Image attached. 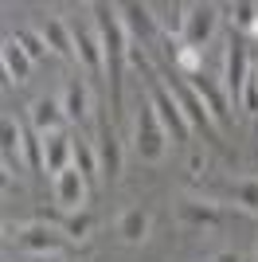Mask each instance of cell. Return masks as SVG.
Masks as SVG:
<instances>
[{"mask_svg":"<svg viewBox=\"0 0 258 262\" xmlns=\"http://www.w3.org/2000/svg\"><path fill=\"white\" fill-rule=\"evenodd\" d=\"M94 28L98 39H102V51H106V71H110V90H114V110L121 106V75L129 67V35L121 28L118 4H94Z\"/></svg>","mask_w":258,"mask_h":262,"instance_id":"obj_1","label":"cell"},{"mask_svg":"<svg viewBox=\"0 0 258 262\" xmlns=\"http://www.w3.org/2000/svg\"><path fill=\"white\" fill-rule=\"evenodd\" d=\"M133 149L145 164H161L164 153H168V129L161 125L153 102H141L137 118H133Z\"/></svg>","mask_w":258,"mask_h":262,"instance_id":"obj_2","label":"cell"},{"mask_svg":"<svg viewBox=\"0 0 258 262\" xmlns=\"http://www.w3.org/2000/svg\"><path fill=\"white\" fill-rule=\"evenodd\" d=\"M149 102H153V110H157V118H161V125L168 129L172 141H176V145L188 141L192 125H188V118H184V110H180V102H176V94L168 90L164 75H157V71L149 75Z\"/></svg>","mask_w":258,"mask_h":262,"instance_id":"obj_3","label":"cell"},{"mask_svg":"<svg viewBox=\"0 0 258 262\" xmlns=\"http://www.w3.org/2000/svg\"><path fill=\"white\" fill-rule=\"evenodd\" d=\"M247 78H250L247 43H243V35H231V43H227V63H223V94H227L231 106H243Z\"/></svg>","mask_w":258,"mask_h":262,"instance_id":"obj_4","label":"cell"},{"mask_svg":"<svg viewBox=\"0 0 258 262\" xmlns=\"http://www.w3.org/2000/svg\"><path fill=\"white\" fill-rule=\"evenodd\" d=\"M219 28V8L215 4H188L184 12V28H180V47H192V51H204L207 39Z\"/></svg>","mask_w":258,"mask_h":262,"instance_id":"obj_5","label":"cell"},{"mask_svg":"<svg viewBox=\"0 0 258 262\" xmlns=\"http://www.w3.org/2000/svg\"><path fill=\"white\" fill-rule=\"evenodd\" d=\"M16 247H24L28 254H39V258H47V254H59L67 247V231H59L55 223H43V219H35V223H24V227H16Z\"/></svg>","mask_w":258,"mask_h":262,"instance_id":"obj_6","label":"cell"},{"mask_svg":"<svg viewBox=\"0 0 258 262\" xmlns=\"http://www.w3.org/2000/svg\"><path fill=\"white\" fill-rule=\"evenodd\" d=\"M168 90L176 94V102H180V110H184V118H188V125L192 129H204L207 137H219V125H215V118L207 114V106L200 102V94H196L188 82H184V75H176V78H168Z\"/></svg>","mask_w":258,"mask_h":262,"instance_id":"obj_7","label":"cell"},{"mask_svg":"<svg viewBox=\"0 0 258 262\" xmlns=\"http://www.w3.org/2000/svg\"><path fill=\"white\" fill-rule=\"evenodd\" d=\"M86 192H90V184H86V176L78 172L75 164H71L67 172L55 176V204H59L67 215H75V211H86Z\"/></svg>","mask_w":258,"mask_h":262,"instance_id":"obj_8","label":"cell"},{"mask_svg":"<svg viewBox=\"0 0 258 262\" xmlns=\"http://www.w3.org/2000/svg\"><path fill=\"white\" fill-rule=\"evenodd\" d=\"M184 82H188V86H192L196 94H200V102L207 106V114L215 118V125H223V121H227V114H231V110H227L231 102H227V94H223V82H215V78H211V75H204V71L188 75Z\"/></svg>","mask_w":258,"mask_h":262,"instance_id":"obj_9","label":"cell"},{"mask_svg":"<svg viewBox=\"0 0 258 262\" xmlns=\"http://www.w3.org/2000/svg\"><path fill=\"white\" fill-rule=\"evenodd\" d=\"M98 164H102V180H118L121 172V141L114 121L102 118L98 121Z\"/></svg>","mask_w":258,"mask_h":262,"instance_id":"obj_10","label":"cell"},{"mask_svg":"<svg viewBox=\"0 0 258 262\" xmlns=\"http://www.w3.org/2000/svg\"><path fill=\"white\" fill-rule=\"evenodd\" d=\"M121 28H125L129 43H149L153 32H157V16H153L149 4H118Z\"/></svg>","mask_w":258,"mask_h":262,"instance_id":"obj_11","label":"cell"},{"mask_svg":"<svg viewBox=\"0 0 258 262\" xmlns=\"http://www.w3.org/2000/svg\"><path fill=\"white\" fill-rule=\"evenodd\" d=\"M28 121L39 137H51V133H67V114H63V102L55 98H35L32 110H28Z\"/></svg>","mask_w":258,"mask_h":262,"instance_id":"obj_12","label":"cell"},{"mask_svg":"<svg viewBox=\"0 0 258 262\" xmlns=\"http://www.w3.org/2000/svg\"><path fill=\"white\" fill-rule=\"evenodd\" d=\"M0 157H4V172L8 176L24 168V129L12 114H4V121H0Z\"/></svg>","mask_w":258,"mask_h":262,"instance_id":"obj_13","label":"cell"},{"mask_svg":"<svg viewBox=\"0 0 258 262\" xmlns=\"http://www.w3.org/2000/svg\"><path fill=\"white\" fill-rule=\"evenodd\" d=\"M75 164V133H51L43 137V168L51 176L67 172Z\"/></svg>","mask_w":258,"mask_h":262,"instance_id":"obj_14","label":"cell"},{"mask_svg":"<svg viewBox=\"0 0 258 262\" xmlns=\"http://www.w3.org/2000/svg\"><path fill=\"white\" fill-rule=\"evenodd\" d=\"M71 32H75V55H78V63H82L86 71L102 75V71H106V51H102L98 28H78V24H71Z\"/></svg>","mask_w":258,"mask_h":262,"instance_id":"obj_15","label":"cell"},{"mask_svg":"<svg viewBox=\"0 0 258 262\" xmlns=\"http://www.w3.org/2000/svg\"><path fill=\"white\" fill-rule=\"evenodd\" d=\"M0 59H4V75H8L12 86H24V82L32 78V55L24 51L20 43H16V35H8V39H4V47H0Z\"/></svg>","mask_w":258,"mask_h":262,"instance_id":"obj_16","label":"cell"},{"mask_svg":"<svg viewBox=\"0 0 258 262\" xmlns=\"http://www.w3.org/2000/svg\"><path fill=\"white\" fill-rule=\"evenodd\" d=\"M63 114H67V121H75V125L86 121V114H90V86H86V78H67Z\"/></svg>","mask_w":258,"mask_h":262,"instance_id":"obj_17","label":"cell"},{"mask_svg":"<svg viewBox=\"0 0 258 262\" xmlns=\"http://www.w3.org/2000/svg\"><path fill=\"white\" fill-rule=\"evenodd\" d=\"M149 227H153V215L145 208H129V211H121V219H118V235L129 247H141V243L149 239Z\"/></svg>","mask_w":258,"mask_h":262,"instance_id":"obj_18","label":"cell"},{"mask_svg":"<svg viewBox=\"0 0 258 262\" xmlns=\"http://www.w3.org/2000/svg\"><path fill=\"white\" fill-rule=\"evenodd\" d=\"M39 35L47 39V47H51L59 59H78V55H75V32H71V24L47 16V24L39 28Z\"/></svg>","mask_w":258,"mask_h":262,"instance_id":"obj_19","label":"cell"},{"mask_svg":"<svg viewBox=\"0 0 258 262\" xmlns=\"http://www.w3.org/2000/svg\"><path fill=\"white\" fill-rule=\"evenodd\" d=\"M180 223H188V227H219V204H211V200H180Z\"/></svg>","mask_w":258,"mask_h":262,"instance_id":"obj_20","label":"cell"},{"mask_svg":"<svg viewBox=\"0 0 258 262\" xmlns=\"http://www.w3.org/2000/svg\"><path fill=\"white\" fill-rule=\"evenodd\" d=\"M219 200H227V204H235V208L250 211V215H258V180H254V176L235 180V184H227L223 192H219Z\"/></svg>","mask_w":258,"mask_h":262,"instance_id":"obj_21","label":"cell"},{"mask_svg":"<svg viewBox=\"0 0 258 262\" xmlns=\"http://www.w3.org/2000/svg\"><path fill=\"white\" fill-rule=\"evenodd\" d=\"M75 168L86 176V184H94L98 176H102V164H98V149L90 141H82L75 133Z\"/></svg>","mask_w":258,"mask_h":262,"instance_id":"obj_22","label":"cell"},{"mask_svg":"<svg viewBox=\"0 0 258 262\" xmlns=\"http://www.w3.org/2000/svg\"><path fill=\"white\" fill-rule=\"evenodd\" d=\"M231 24H235L239 35H250V39H258V4H250V0H239V4H231Z\"/></svg>","mask_w":258,"mask_h":262,"instance_id":"obj_23","label":"cell"},{"mask_svg":"<svg viewBox=\"0 0 258 262\" xmlns=\"http://www.w3.org/2000/svg\"><path fill=\"white\" fill-rule=\"evenodd\" d=\"M16 43L32 55V63H35V59H47V51H51V47H47V39H43L39 32H32V28H20V32H16Z\"/></svg>","mask_w":258,"mask_h":262,"instance_id":"obj_24","label":"cell"},{"mask_svg":"<svg viewBox=\"0 0 258 262\" xmlns=\"http://www.w3.org/2000/svg\"><path fill=\"white\" fill-rule=\"evenodd\" d=\"M90 227H94V219H90V211H75V215H67V223H63L67 239H75V243H82L86 235H90Z\"/></svg>","mask_w":258,"mask_h":262,"instance_id":"obj_25","label":"cell"},{"mask_svg":"<svg viewBox=\"0 0 258 262\" xmlns=\"http://www.w3.org/2000/svg\"><path fill=\"white\" fill-rule=\"evenodd\" d=\"M24 161L32 168H43V137L35 129H24Z\"/></svg>","mask_w":258,"mask_h":262,"instance_id":"obj_26","label":"cell"},{"mask_svg":"<svg viewBox=\"0 0 258 262\" xmlns=\"http://www.w3.org/2000/svg\"><path fill=\"white\" fill-rule=\"evenodd\" d=\"M215 262H243V254H235V251H219V254H215Z\"/></svg>","mask_w":258,"mask_h":262,"instance_id":"obj_27","label":"cell"},{"mask_svg":"<svg viewBox=\"0 0 258 262\" xmlns=\"http://www.w3.org/2000/svg\"><path fill=\"white\" fill-rule=\"evenodd\" d=\"M250 82H254V90H258V71H250Z\"/></svg>","mask_w":258,"mask_h":262,"instance_id":"obj_28","label":"cell"},{"mask_svg":"<svg viewBox=\"0 0 258 262\" xmlns=\"http://www.w3.org/2000/svg\"><path fill=\"white\" fill-rule=\"evenodd\" d=\"M254 262H258V254H254Z\"/></svg>","mask_w":258,"mask_h":262,"instance_id":"obj_29","label":"cell"}]
</instances>
